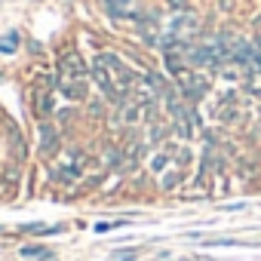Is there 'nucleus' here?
Masks as SVG:
<instances>
[{
  "instance_id": "f257e3e1",
  "label": "nucleus",
  "mask_w": 261,
  "mask_h": 261,
  "mask_svg": "<svg viewBox=\"0 0 261 261\" xmlns=\"http://www.w3.org/2000/svg\"><path fill=\"white\" fill-rule=\"evenodd\" d=\"M98 59L108 65V71L114 74V83L123 89V92H133L142 80H139V74H136V68H129V65H123V59L117 56V53H98Z\"/></svg>"
},
{
  "instance_id": "f03ea898",
  "label": "nucleus",
  "mask_w": 261,
  "mask_h": 261,
  "mask_svg": "<svg viewBox=\"0 0 261 261\" xmlns=\"http://www.w3.org/2000/svg\"><path fill=\"white\" fill-rule=\"evenodd\" d=\"M178 92H181V98H188V101H200V98H206L209 95V77H203V74H197V71H181L178 77Z\"/></svg>"
},
{
  "instance_id": "7ed1b4c3",
  "label": "nucleus",
  "mask_w": 261,
  "mask_h": 261,
  "mask_svg": "<svg viewBox=\"0 0 261 261\" xmlns=\"http://www.w3.org/2000/svg\"><path fill=\"white\" fill-rule=\"evenodd\" d=\"M56 77L62 80H89V68H86V59L80 53H65L59 56V65H56Z\"/></svg>"
},
{
  "instance_id": "20e7f679",
  "label": "nucleus",
  "mask_w": 261,
  "mask_h": 261,
  "mask_svg": "<svg viewBox=\"0 0 261 261\" xmlns=\"http://www.w3.org/2000/svg\"><path fill=\"white\" fill-rule=\"evenodd\" d=\"M37 136H40V145H37L40 157H43V160H53V157L62 151V133H59V129H56L49 120H40Z\"/></svg>"
},
{
  "instance_id": "39448f33",
  "label": "nucleus",
  "mask_w": 261,
  "mask_h": 261,
  "mask_svg": "<svg viewBox=\"0 0 261 261\" xmlns=\"http://www.w3.org/2000/svg\"><path fill=\"white\" fill-rule=\"evenodd\" d=\"M200 31V16L191 13V10H181L175 19H172V34L181 37V40H191L194 34Z\"/></svg>"
},
{
  "instance_id": "423d86ee",
  "label": "nucleus",
  "mask_w": 261,
  "mask_h": 261,
  "mask_svg": "<svg viewBox=\"0 0 261 261\" xmlns=\"http://www.w3.org/2000/svg\"><path fill=\"white\" fill-rule=\"evenodd\" d=\"M56 89L71 101H83L86 92H89V80H62V77H56Z\"/></svg>"
},
{
  "instance_id": "0eeeda50",
  "label": "nucleus",
  "mask_w": 261,
  "mask_h": 261,
  "mask_svg": "<svg viewBox=\"0 0 261 261\" xmlns=\"http://www.w3.org/2000/svg\"><path fill=\"white\" fill-rule=\"evenodd\" d=\"M53 178H56L59 185H65V188H74V185L83 178V172H80L74 163H62V166H56V169H53Z\"/></svg>"
},
{
  "instance_id": "6e6552de",
  "label": "nucleus",
  "mask_w": 261,
  "mask_h": 261,
  "mask_svg": "<svg viewBox=\"0 0 261 261\" xmlns=\"http://www.w3.org/2000/svg\"><path fill=\"white\" fill-rule=\"evenodd\" d=\"M136 0H105V10L111 19H129V7H133Z\"/></svg>"
},
{
  "instance_id": "1a4fd4ad",
  "label": "nucleus",
  "mask_w": 261,
  "mask_h": 261,
  "mask_svg": "<svg viewBox=\"0 0 261 261\" xmlns=\"http://www.w3.org/2000/svg\"><path fill=\"white\" fill-rule=\"evenodd\" d=\"M169 133H172L169 123H160V120H154V117H151V129H148V142H151V145L166 142V139H169Z\"/></svg>"
},
{
  "instance_id": "9d476101",
  "label": "nucleus",
  "mask_w": 261,
  "mask_h": 261,
  "mask_svg": "<svg viewBox=\"0 0 261 261\" xmlns=\"http://www.w3.org/2000/svg\"><path fill=\"white\" fill-rule=\"evenodd\" d=\"M10 148H13V154H16V160H19V163L28 157V145H25V139H22V133H19L16 126L10 129Z\"/></svg>"
},
{
  "instance_id": "9b49d317",
  "label": "nucleus",
  "mask_w": 261,
  "mask_h": 261,
  "mask_svg": "<svg viewBox=\"0 0 261 261\" xmlns=\"http://www.w3.org/2000/svg\"><path fill=\"white\" fill-rule=\"evenodd\" d=\"M101 163H105V166H123V148H120V145H105Z\"/></svg>"
},
{
  "instance_id": "f8f14e48",
  "label": "nucleus",
  "mask_w": 261,
  "mask_h": 261,
  "mask_svg": "<svg viewBox=\"0 0 261 261\" xmlns=\"http://www.w3.org/2000/svg\"><path fill=\"white\" fill-rule=\"evenodd\" d=\"M185 178H188V175H185V169H172V172H166V175H163L160 188H163V191H175V188H181V185H185Z\"/></svg>"
},
{
  "instance_id": "ddd939ff",
  "label": "nucleus",
  "mask_w": 261,
  "mask_h": 261,
  "mask_svg": "<svg viewBox=\"0 0 261 261\" xmlns=\"http://www.w3.org/2000/svg\"><path fill=\"white\" fill-rule=\"evenodd\" d=\"M22 258H40V261H49L53 258V249H46V246H22V252H19Z\"/></svg>"
},
{
  "instance_id": "4468645a",
  "label": "nucleus",
  "mask_w": 261,
  "mask_h": 261,
  "mask_svg": "<svg viewBox=\"0 0 261 261\" xmlns=\"http://www.w3.org/2000/svg\"><path fill=\"white\" fill-rule=\"evenodd\" d=\"M169 163H172V154H169V151L163 148L160 154H154V157H151V172H163V169H166Z\"/></svg>"
},
{
  "instance_id": "2eb2a0df",
  "label": "nucleus",
  "mask_w": 261,
  "mask_h": 261,
  "mask_svg": "<svg viewBox=\"0 0 261 261\" xmlns=\"http://www.w3.org/2000/svg\"><path fill=\"white\" fill-rule=\"evenodd\" d=\"M16 46H19V34H16V31H10L4 40H0V53H4V56H13Z\"/></svg>"
},
{
  "instance_id": "dca6fc26",
  "label": "nucleus",
  "mask_w": 261,
  "mask_h": 261,
  "mask_svg": "<svg viewBox=\"0 0 261 261\" xmlns=\"http://www.w3.org/2000/svg\"><path fill=\"white\" fill-rule=\"evenodd\" d=\"M111 261H136V249H117L111 255Z\"/></svg>"
},
{
  "instance_id": "f3484780",
  "label": "nucleus",
  "mask_w": 261,
  "mask_h": 261,
  "mask_svg": "<svg viewBox=\"0 0 261 261\" xmlns=\"http://www.w3.org/2000/svg\"><path fill=\"white\" fill-rule=\"evenodd\" d=\"M89 117H105V101H89Z\"/></svg>"
},
{
  "instance_id": "a211bd4d",
  "label": "nucleus",
  "mask_w": 261,
  "mask_h": 261,
  "mask_svg": "<svg viewBox=\"0 0 261 261\" xmlns=\"http://www.w3.org/2000/svg\"><path fill=\"white\" fill-rule=\"evenodd\" d=\"M166 7L175 10V13H181V10H188V0H166Z\"/></svg>"
}]
</instances>
